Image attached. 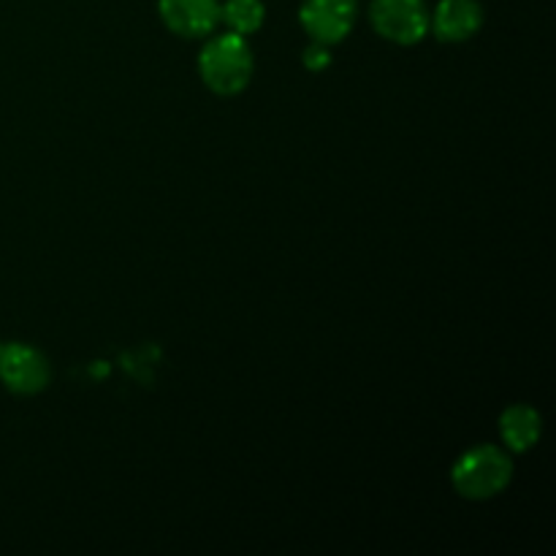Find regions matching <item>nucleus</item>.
I'll list each match as a JSON object with an SVG mask.
<instances>
[{
	"mask_svg": "<svg viewBox=\"0 0 556 556\" xmlns=\"http://www.w3.org/2000/svg\"><path fill=\"white\" fill-rule=\"evenodd\" d=\"M266 5L261 0H226L220 3V22H226L228 30L237 36H253L264 27Z\"/></svg>",
	"mask_w": 556,
	"mask_h": 556,
	"instance_id": "obj_9",
	"label": "nucleus"
},
{
	"mask_svg": "<svg viewBox=\"0 0 556 556\" xmlns=\"http://www.w3.org/2000/svg\"><path fill=\"white\" fill-rule=\"evenodd\" d=\"M163 25L179 38H206L220 25V0H157Z\"/></svg>",
	"mask_w": 556,
	"mask_h": 556,
	"instance_id": "obj_6",
	"label": "nucleus"
},
{
	"mask_svg": "<svg viewBox=\"0 0 556 556\" xmlns=\"http://www.w3.org/2000/svg\"><path fill=\"white\" fill-rule=\"evenodd\" d=\"M329 63H331V52L326 43L313 41L307 49H304V65H307L309 71H324Z\"/></svg>",
	"mask_w": 556,
	"mask_h": 556,
	"instance_id": "obj_10",
	"label": "nucleus"
},
{
	"mask_svg": "<svg viewBox=\"0 0 556 556\" xmlns=\"http://www.w3.org/2000/svg\"><path fill=\"white\" fill-rule=\"evenodd\" d=\"M514 481V459L497 445H476L465 451L451 467V483L465 500H492L503 494Z\"/></svg>",
	"mask_w": 556,
	"mask_h": 556,
	"instance_id": "obj_2",
	"label": "nucleus"
},
{
	"mask_svg": "<svg viewBox=\"0 0 556 556\" xmlns=\"http://www.w3.org/2000/svg\"><path fill=\"white\" fill-rule=\"evenodd\" d=\"M253 49L237 33H220L204 43L199 54V76L215 96H239L253 79Z\"/></svg>",
	"mask_w": 556,
	"mask_h": 556,
	"instance_id": "obj_1",
	"label": "nucleus"
},
{
	"mask_svg": "<svg viewBox=\"0 0 556 556\" xmlns=\"http://www.w3.org/2000/svg\"><path fill=\"white\" fill-rule=\"evenodd\" d=\"M52 380V367L38 348L25 342L0 345V383L20 396L41 394Z\"/></svg>",
	"mask_w": 556,
	"mask_h": 556,
	"instance_id": "obj_4",
	"label": "nucleus"
},
{
	"mask_svg": "<svg viewBox=\"0 0 556 556\" xmlns=\"http://www.w3.org/2000/svg\"><path fill=\"white\" fill-rule=\"evenodd\" d=\"M483 27V5L478 0H440L429 11V30L445 43L470 41Z\"/></svg>",
	"mask_w": 556,
	"mask_h": 556,
	"instance_id": "obj_7",
	"label": "nucleus"
},
{
	"mask_svg": "<svg viewBox=\"0 0 556 556\" xmlns=\"http://www.w3.org/2000/svg\"><path fill=\"white\" fill-rule=\"evenodd\" d=\"M369 22L386 41L413 47L429 33L427 0H372Z\"/></svg>",
	"mask_w": 556,
	"mask_h": 556,
	"instance_id": "obj_3",
	"label": "nucleus"
},
{
	"mask_svg": "<svg viewBox=\"0 0 556 556\" xmlns=\"http://www.w3.org/2000/svg\"><path fill=\"white\" fill-rule=\"evenodd\" d=\"M543 434V418L532 405H510L500 416V438L508 454H527Z\"/></svg>",
	"mask_w": 556,
	"mask_h": 556,
	"instance_id": "obj_8",
	"label": "nucleus"
},
{
	"mask_svg": "<svg viewBox=\"0 0 556 556\" xmlns=\"http://www.w3.org/2000/svg\"><path fill=\"white\" fill-rule=\"evenodd\" d=\"M358 16V0H304L299 22L313 41L334 47L351 36Z\"/></svg>",
	"mask_w": 556,
	"mask_h": 556,
	"instance_id": "obj_5",
	"label": "nucleus"
}]
</instances>
